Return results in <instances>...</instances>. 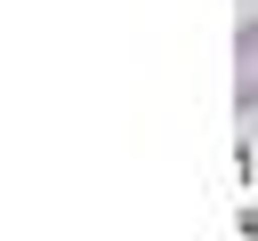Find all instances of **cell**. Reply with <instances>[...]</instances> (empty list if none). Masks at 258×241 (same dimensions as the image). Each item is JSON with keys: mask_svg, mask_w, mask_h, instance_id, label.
<instances>
[{"mask_svg": "<svg viewBox=\"0 0 258 241\" xmlns=\"http://www.w3.org/2000/svg\"><path fill=\"white\" fill-rule=\"evenodd\" d=\"M234 112L258 120V16L234 32Z\"/></svg>", "mask_w": 258, "mask_h": 241, "instance_id": "1", "label": "cell"}]
</instances>
